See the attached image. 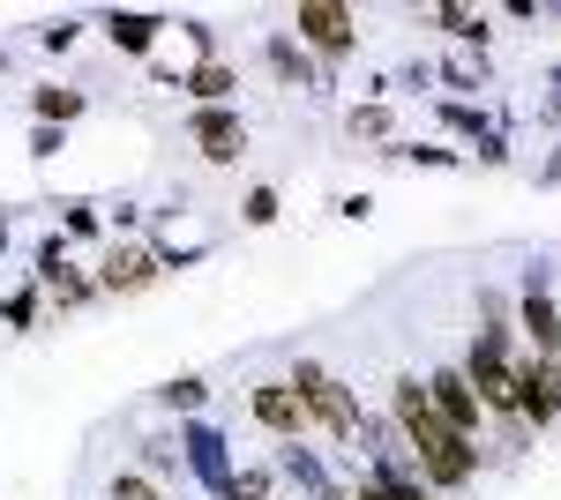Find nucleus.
<instances>
[{"mask_svg":"<svg viewBox=\"0 0 561 500\" xmlns=\"http://www.w3.org/2000/svg\"><path fill=\"white\" fill-rule=\"evenodd\" d=\"M389 426H397V441H404V456H412V470L427 478L434 500L465 493V486L479 478V441L449 433V426L434 418L427 381H420V374H397V381H389Z\"/></svg>","mask_w":561,"mask_h":500,"instance_id":"1","label":"nucleus"},{"mask_svg":"<svg viewBox=\"0 0 561 500\" xmlns=\"http://www.w3.org/2000/svg\"><path fill=\"white\" fill-rule=\"evenodd\" d=\"M285 381H293V396L307 404V426H314L322 441H337L345 456H359V426H367V411H359V388H352L337 367L307 359V351L285 367Z\"/></svg>","mask_w":561,"mask_h":500,"instance_id":"2","label":"nucleus"},{"mask_svg":"<svg viewBox=\"0 0 561 500\" xmlns=\"http://www.w3.org/2000/svg\"><path fill=\"white\" fill-rule=\"evenodd\" d=\"M293 38H300V53L330 75L337 60L359 53V8H345V0H300V8H293Z\"/></svg>","mask_w":561,"mask_h":500,"instance_id":"3","label":"nucleus"},{"mask_svg":"<svg viewBox=\"0 0 561 500\" xmlns=\"http://www.w3.org/2000/svg\"><path fill=\"white\" fill-rule=\"evenodd\" d=\"M180 456H187V470H195V486L210 500L232 493V478H240V463H232V441L217 433L210 418H180Z\"/></svg>","mask_w":561,"mask_h":500,"instance_id":"4","label":"nucleus"},{"mask_svg":"<svg viewBox=\"0 0 561 500\" xmlns=\"http://www.w3.org/2000/svg\"><path fill=\"white\" fill-rule=\"evenodd\" d=\"M248 411H255V426L270 433V441H277V449L314 433V426H307V404L293 396V381H285V374H262L255 388H248Z\"/></svg>","mask_w":561,"mask_h":500,"instance_id":"5","label":"nucleus"},{"mask_svg":"<svg viewBox=\"0 0 561 500\" xmlns=\"http://www.w3.org/2000/svg\"><path fill=\"white\" fill-rule=\"evenodd\" d=\"M427 381V404L434 418L449 426V433H465V441H486V411H479V396H472V381H465V367H434Z\"/></svg>","mask_w":561,"mask_h":500,"instance_id":"6","label":"nucleus"},{"mask_svg":"<svg viewBox=\"0 0 561 500\" xmlns=\"http://www.w3.org/2000/svg\"><path fill=\"white\" fill-rule=\"evenodd\" d=\"M165 269H158V247L150 240H113L105 247V261H98V292L105 299H135V292H150Z\"/></svg>","mask_w":561,"mask_h":500,"instance_id":"7","label":"nucleus"},{"mask_svg":"<svg viewBox=\"0 0 561 500\" xmlns=\"http://www.w3.org/2000/svg\"><path fill=\"white\" fill-rule=\"evenodd\" d=\"M187 142L203 150V165H240V158H248V120H240V105H203V113H187Z\"/></svg>","mask_w":561,"mask_h":500,"instance_id":"8","label":"nucleus"},{"mask_svg":"<svg viewBox=\"0 0 561 500\" xmlns=\"http://www.w3.org/2000/svg\"><path fill=\"white\" fill-rule=\"evenodd\" d=\"M517 344H524V351H539V359H554V351H561V306H554V292H547L539 269L524 277V299H517Z\"/></svg>","mask_w":561,"mask_h":500,"instance_id":"9","label":"nucleus"},{"mask_svg":"<svg viewBox=\"0 0 561 500\" xmlns=\"http://www.w3.org/2000/svg\"><path fill=\"white\" fill-rule=\"evenodd\" d=\"M262 68H270L285 90H330V75H322V68L300 53V38H293V31H270V38H262Z\"/></svg>","mask_w":561,"mask_h":500,"instance_id":"10","label":"nucleus"},{"mask_svg":"<svg viewBox=\"0 0 561 500\" xmlns=\"http://www.w3.org/2000/svg\"><path fill=\"white\" fill-rule=\"evenodd\" d=\"M98 31H105V38L121 45L128 60H150V45L165 38V15H158V8H113V15H105Z\"/></svg>","mask_w":561,"mask_h":500,"instance_id":"11","label":"nucleus"},{"mask_svg":"<svg viewBox=\"0 0 561 500\" xmlns=\"http://www.w3.org/2000/svg\"><path fill=\"white\" fill-rule=\"evenodd\" d=\"M180 90L195 97V113H203V105H232V97H240V68H232V60H195V68L180 75Z\"/></svg>","mask_w":561,"mask_h":500,"instance_id":"12","label":"nucleus"},{"mask_svg":"<svg viewBox=\"0 0 561 500\" xmlns=\"http://www.w3.org/2000/svg\"><path fill=\"white\" fill-rule=\"evenodd\" d=\"M427 23H434V31H449L457 45H472L479 60H486V38H494V15H486V8H457V0H442V8H427Z\"/></svg>","mask_w":561,"mask_h":500,"instance_id":"13","label":"nucleus"},{"mask_svg":"<svg viewBox=\"0 0 561 500\" xmlns=\"http://www.w3.org/2000/svg\"><path fill=\"white\" fill-rule=\"evenodd\" d=\"M277 478H285L293 493H307V500H322V493H330V486H337V478H330L322 463L307 456L300 441H285V449H277Z\"/></svg>","mask_w":561,"mask_h":500,"instance_id":"14","label":"nucleus"},{"mask_svg":"<svg viewBox=\"0 0 561 500\" xmlns=\"http://www.w3.org/2000/svg\"><path fill=\"white\" fill-rule=\"evenodd\" d=\"M345 135L352 142H397V113H389V97H359V105H345Z\"/></svg>","mask_w":561,"mask_h":500,"instance_id":"15","label":"nucleus"},{"mask_svg":"<svg viewBox=\"0 0 561 500\" xmlns=\"http://www.w3.org/2000/svg\"><path fill=\"white\" fill-rule=\"evenodd\" d=\"M83 90H68V83H45V90H31V120H45V127H68V120H83Z\"/></svg>","mask_w":561,"mask_h":500,"instance_id":"16","label":"nucleus"},{"mask_svg":"<svg viewBox=\"0 0 561 500\" xmlns=\"http://www.w3.org/2000/svg\"><path fill=\"white\" fill-rule=\"evenodd\" d=\"M203 404H210V381L203 374H173L158 388V411H173V418H203Z\"/></svg>","mask_w":561,"mask_h":500,"instance_id":"17","label":"nucleus"},{"mask_svg":"<svg viewBox=\"0 0 561 500\" xmlns=\"http://www.w3.org/2000/svg\"><path fill=\"white\" fill-rule=\"evenodd\" d=\"M442 127H449V135H465V142H486V135H502V127L486 120V113H479V105H465V97H442Z\"/></svg>","mask_w":561,"mask_h":500,"instance_id":"18","label":"nucleus"},{"mask_svg":"<svg viewBox=\"0 0 561 500\" xmlns=\"http://www.w3.org/2000/svg\"><path fill=\"white\" fill-rule=\"evenodd\" d=\"M135 449H142V478H173L180 470V441L173 433H142Z\"/></svg>","mask_w":561,"mask_h":500,"instance_id":"19","label":"nucleus"},{"mask_svg":"<svg viewBox=\"0 0 561 500\" xmlns=\"http://www.w3.org/2000/svg\"><path fill=\"white\" fill-rule=\"evenodd\" d=\"M68 269H76V261H68V240H60V232H45L38 240V269H31V284H60V277H68Z\"/></svg>","mask_w":561,"mask_h":500,"instance_id":"20","label":"nucleus"},{"mask_svg":"<svg viewBox=\"0 0 561 500\" xmlns=\"http://www.w3.org/2000/svg\"><path fill=\"white\" fill-rule=\"evenodd\" d=\"M45 299H53L60 314H76V306H90V299H105V292H98V277H83V269H68L60 284H45Z\"/></svg>","mask_w":561,"mask_h":500,"instance_id":"21","label":"nucleus"},{"mask_svg":"<svg viewBox=\"0 0 561 500\" xmlns=\"http://www.w3.org/2000/svg\"><path fill=\"white\" fill-rule=\"evenodd\" d=\"M382 158H404V165H434V172L465 165V150H442V142H389Z\"/></svg>","mask_w":561,"mask_h":500,"instance_id":"22","label":"nucleus"},{"mask_svg":"<svg viewBox=\"0 0 561 500\" xmlns=\"http://www.w3.org/2000/svg\"><path fill=\"white\" fill-rule=\"evenodd\" d=\"M225 500H277V470L270 463H240V478H232Z\"/></svg>","mask_w":561,"mask_h":500,"instance_id":"23","label":"nucleus"},{"mask_svg":"<svg viewBox=\"0 0 561 500\" xmlns=\"http://www.w3.org/2000/svg\"><path fill=\"white\" fill-rule=\"evenodd\" d=\"M38 306H45V292H38V284H23V292L0 299V322H8V329H31V322H38Z\"/></svg>","mask_w":561,"mask_h":500,"instance_id":"24","label":"nucleus"},{"mask_svg":"<svg viewBox=\"0 0 561 500\" xmlns=\"http://www.w3.org/2000/svg\"><path fill=\"white\" fill-rule=\"evenodd\" d=\"M105 500H165V486H158V478H142V470H113Z\"/></svg>","mask_w":561,"mask_h":500,"instance_id":"25","label":"nucleus"},{"mask_svg":"<svg viewBox=\"0 0 561 500\" xmlns=\"http://www.w3.org/2000/svg\"><path fill=\"white\" fill-rule=\"evenodd\" d=\"M98 232H105V217H98L90 202H68V209H60V240H98Z\"/></svg>","mask_w":561,"mask_h":500,"instance_id":"26","label":"nucleus"},{"mask_svg":"<svg viewBox=\"0 0 561 500\" xmlns=\"http://www.w3.org/2000/svg\"><path fill=\"white\" fill-rule=\"evenodd\" d=\"M434 75H442L449 90H486V60H442Z\"/></svg>","mask_w":561,"mask_h":500,"instance_id":"27","label":"nucleus"},{"mask_svg":"<svg viewBox=\"0 0 561 500\" xmlns=\"http://www.w3.org/2000/svg\"><path fill=\"white\" fill-rule=\"evenodd\" d=\"M277 209H285V202H277V187H248V202H240V217H248V224L262 232V224H277Z\"/></svg>","mask_w":561,"mask_h":500,"instance_id":"28","label":"nucleus"},{"mask_svg":"<svg viewBox=\"0 0 561 500\" xmlns=\"http://www.w3.org/2000/svg\"><path fill=\"white\" fill-rule=\"evenodd\" d=\"M76 38H83V23H76V15H60V23H45V31H38V45H45V53H68Z\"/></svg>","mask_w":561,"mask_h":500,"instance_id":"29","label":"nucleus"},{"mask_svg":"<svg viewBox=\"0 0 561 500\" xmlns=\"http://www.w3.org/2000/svg\"><path fill=\"white\" fill-rule=\"evenodd\" d=\"M68 150V127H45V120H31V158H60Z\"/></svg>","mask_w":561,"mask_h":500,"instance_id":"30","label":"nucleus"},{"mask_svg":"<svg viewBox=\"0 0 561 500\" xmlns=\"http://www.w3.org/2000/svg\"><path fill=\"white\" fill-rule=\"evenodd\" d=\"M180 31H187V45H195V53H203V60H225V53H217V31H210V23H203V15H187V23H180Z\"/></svg>","mask_w":561,"mask_h":500,"instance_id":"31","label":"nucleus"},{"mask_svg":"<svg viewBox=\"0 0 561 500\" xmlns=\"http://www.w3.org/2000/svg\"><path fill=\"white\" fill-rule=\"evenodd\" d=\"M352 500H389L382 486H375V478H367V470H359V463H352Z\"/></svg>","mask_w":561,"mask_h":500,"instance_id":"32","label":"nucleus"},{"mask_svg":"<svg viewBox=\"0 0 561 500\" xmlns=\"http://www.w3.org/2000/svg\"><path fill=\"white\" fill-rule=\"evenodd\" d=\"M539 187H561V158H547V165H539Z\"/></svg>","mask_w":561,"mask_h":500,"instance_id":"33","label":"nucleus"},{"mask_svg":"<svg viewBox=\"0 0 561 500\" xmlns=\"http://www.w3.org/2000/svg\"><path fill=\"white\" fill-rule=\"evenodd\" d=\"M0 254H8V217H0Z\"/></svg>","mask_w":561,"mask_h":500,"instance_id":"34","label":"nucleus"},{"mask_svg":"<svg viewBox=\"0 0 561 500\" xmlns=\"http://www.w3.org/2000/svg\"><path fill=\"white\" fill-rule=\"evenodd\" d=\"M0 68H8V45H0Z\"/></svg>","mask_w":561,"mask_h":500,"instance_id":"35","label":"nucleus"}]
</instances>
